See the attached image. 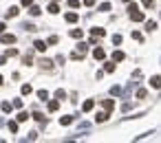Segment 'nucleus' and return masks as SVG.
<instances>
[{
	"instance_id": "nucleus-1",
	"label": "nucleus",
	"mask_w": 161,
	"mask_h": 143,
	"mask_svg": "<svg viewBox=\"0 0 161 143\" xmlns=\"http://www.w3.org/2000/svg\"><path fill=\"white\" fill-rule=\"evenodd\" d=\"M130 20L132 22H143V20H146V15H143L139 9H135V11H130Z\"/></svg>"
},
{
	"instance_id": "nucleus-2",
	"label": "nucleus",
	"mask_w": 161,
	"mask_h": 143,
	"mask_svg": "<svg viewBox=\"0 0 161 143\" xmlns=\"http://www.w3.org/2000/svg\"><path fill=\"white\" fill-rule=\"evenodd\" d=\"M0 42L2 44H16V35H11V33H0Z\"/></svg>"
},
{
	"instance_id": "nucleus-3",
	"label": "nucleus",
	"mask_w": 161,
	"mask_h": 143,
	"mask_svg": "<svg viewBox=\"0 0 161 143\" xmlns=\"http://www.w3.org/2000/svg\"><path fill=\"white\" fill-rule=\"evenodd\" d=\"M47 46H49V44H47V42H42V40H35V42H33V49L40 51V53H44V51H47Z\"/></svg>"
},
{
	"instance_id": "nucleus-4",
	"label": "nucleus",
	"mask_w": 161,
	"mask_h": 143,
	"mask_svg": "<svg viewBox=\"0 0 161 143\" xmlns=\"http://www.w3.org/2000/svg\"><path fill=\"white\" fill-rule=\"evenodd\" d=\"M108 117H110V112H108V110H104V112H97V114H95V121H97V123H104Z\"/></svg>"
},
{
	"instance_id": "nucleus-5",
	"label": "nucleus",
	"mask_w": 161,
	"mask_h": 143,
	"mask_svg": "<svg viewBox=\"0 0 161 143\" xmlns=\"http://www.w3.org/2000/svg\"><path fill=\"white\" fill-rule=\"evenodd\" d=\"M91 35L93 38H104V35H106V31H104L102 27H95V29H91Z\"/></svg>"
},
{
	"instance_id": "nucleus-6",
	"label": "nucleus",
	"mask_w": 161,
	"mask_h": 143,
	"mask_svg": "<svg viewBox=\"0 0 161 143\" xmlns=\"http://www.w3.org/2000/svg\"><path fill=\"white\" fill-rule=\"evenodd\" d=\"M73 114H64V117H60V125H71L73 123Z\"/></svg>"
},
{
	"instance_id": "nucleus-7",
	"label": "nucleus",
	"mask_w": 161,
	"mask_h": 143,
	"mask_svg": "<svg viewBox=\"0 0 161 143\" xmlns=\"http://www.w3.org/2000/svg\"><path fill=\"white\" fill-rule=\"evenodd\" d=\"M40 13H42V9L38 7V4H29V15H33V18H38Z\"/></svg>"
},
{
	"instance_id": "nucleus-8",
	"label": "nucleus",
	"mask_w": 161,
	"mask_h": 143,
	"mask_svg": "<svg viewBox=\"0 0 161 143\" xmlns=\"http://www.w3.org/2000/svg\"><path fill=\"white\" fill-rule=\"evenodd\" d=\"M93 57H95V60H104V57H106V51H104L102 46H97L95 51H93Z\"/></svg>"
},
{
	"instance_id": "nucleus-9",
	"label": "nucleus",
	"mask_w": 161,
	"mask_h": 143,
	"mask_svg": "<svg viewBox=\"0 0 161 143\" xmlns=\"http://www.w3.org/2000/svg\"><path fill=\"white\" fill-rule=\"evenodd\" d=\"M64 20H66V22H71V24H73V22H77V20H80V15H77V13H73V11H69V13L64 15Z\"/></svg>"
},
{
	"instance_id": "nucleus-10",
	"label": "nucleus",
	"mask_w": 161,
	"mask_h": 143,
	"mask_svg": "<svg viewBox=\"0 0 161 143\" xmlns=\"http://www.w3.org/2000/svg\"><path fill=\"white\" fill-rule=\"evenodd\" d=\"M150 86L152 88H161V75H152L150 77Z\"/></svg>"
},
{
	"instance_id": "nucleus-11",
	"label": "nucleus",
	"mask_w": 161,
	"mask_h": 143,
	"mask_svg": "<svg viewBox=\"0 0 161 143\" xmlns=\"http://www.w3.org/2000/svg\"><path fill=\"white\" fill-rule=\"evenodd\" d=\"M38 64H40V68H44V71H51V68H53V62L51 60H40Z\"/></svg>"
},
{
	"instance_id": "nucleus-12",
	"label": "nucleus",
	"mask_w": 161,
	"mask_h": 143,
	"mask_svg": "<svg viewBox=\"0 0 161 143\" xmlns=\"http://www.w3.org/2000/svg\"><path fill=\"white\" fill-rule=\"evenodd\" d=\"M93 108H95V101H93V99H86L84 106H82V110H84V112H91Z\"/></svg>"
},
{
	"instance_id": "nucleus-13",
	"label": "nucleus",
	"mask_w": 161,
	"mask_h": 143,
	"mask_svg": "<svg viewBox=\"0 0 161 143\" xmlns=\"http://www.w3.org/2000/svg\"><path fill=\"white\" fill-rule=\"evenodd\" d=\"M75 51H77V53H80L82 57H84V55H86V51H88V44H86V42H80V44H77V49H75Z\"/></svg>"
},
{
	"instance_id": "nucleus-14",
	"label": "nucleus",
	"mask_w": 161,
	"mask_h": 143,
	"mask_svg": "<svg viewBox=\"0 0 161 143\" xmlns=\"http://www.w3.org/2000/svg\"><path fill=\"white\" fill-rule=\"evenodd\" d=\"M124 60H126L124 51H115V53H113V62H124Z\"/></svg>"
},
{
	"instance_id": "nucleus-15",
	"label": "nucleus",
	"mask_w": 161,
	"mask_h": 143,
	"mask_svg": "<svg viewBox=\"0 0 161 143\" xmlns=\"http://www.w3.org/2000/svg\"><path fill=\"white\" fill-rule=\"evenodd\" d=\"M27 119H29V112H24V110H20V112H18V117H16V121H18V123H24V121H27Z\"/></svg>"
},
{
	"instance_id": "nucleus-16",
	"label": "nucleus",
	"mask_w": 161,
	"mask_h": 143,
	"mask_svg": "<svg viewBox=\"0 0 161 143\" xmlns=\"http://www.w3.org/2000/svg\"><path fill=\"white\" fill-rule=\"evenodd\" d=\"M102 106H104V110H108V112H110V110L115 108V101H113V99H104V101H102Z\"/></svg>"
},
{
	"instance_id": "nucleus-17",
	"label": "nucleus",
	"mask_w": 161,
	"mask_h": 143,
	"mask_svg": "<svg viewBox=\"0 0 161 143\" xmlns=\"http://www.w3.org/2000/svg\"><path fill=\"white\" fill-rule=\"evenodd\" d=\"M82 35H84V31H82V29H71V38L82 40Z\"/></svg>"
},
{
	"instance_id": "nucleus-18",
	"label": "nucleus",
	"mask_w": 161,
	"mask_h": 143,
	"mask_svg": "<svg viewBox=\"0 0 161 143\" xmlns=\"http://www.w3.org/2000/svg\"><path fill=\"white\" fill-rule=\"evenodd\" d=\"M18 13H20V9H18V7H9V11H7V18H16Z\"/></svg>"
},
{
	"instance_id": "nucleus-19",
	"label": "nucleus",
	"mask_w": 161,
	"mask_h": 143,
	"mask_svg": "<svg viewBox=\"0 0 161 143\" xmlns=\"http://www.w3.org/2000/svg\"><path fill=\"white\" fill-rule=\"evenodd\" d=\"M0 108H2V112H11V110H13V104H9V101H2V104H0Z\"/></svg>"
},
{
	"instance_id": "nucleus-20",
	"label": "nucleus",
	"mask_w": 161,
	"mask_h": 143,
	"mask_svg": "<svg viewBox=\"0 0 161 143\" xmlns=\"http://www.w3.org/2000/svg\"><path fill=\"white\" fill-rule=\"evenodd\" d=\"M58 108H60V101H58V99H55V101H49V112H55Z\"/></svg>"
},
{
	"instance_id": "nucleus-21",
	"label": "nucleus",
	"mask_w": 161,
	"mask_h": 143,
	"mask_svg": "<svg viewBox=\"0 0 161 143\" xmlns=\"http://www.w3.org/2000/svg\"><path fill=\"white\" fill-rule=\"evenodd\" d=\"M49 13H60V7H58V2H51V4H49Z\"/></svg>"
},
{
	"instance_id": "nucleus-22",
	"label": "nucleus",
	"mask_w": 161,
	"mask_h": 143,
	"mask_svg": "<svg viewBox=\"0 0 161 143\" xmlns=\"http://www.w3.org/2000/svg\"><path fill=\"white\" fill-rule=\"evenodd\" d=\"M157 29V22L154 20H146V31H154Z\"/></svg>"
},
{
	"instance_id": "nucleus-23",
	"label": "nucleus",
	"mask_w": 161,
	"mask_h": 143,
	"mask_svg": "<svg viewBox=\"0 0 161 143\" xmlns=\"http://www.w3.org/2000/svg\"><path fill=\"white\" fill-rule=\"evenodd\" d=\"M33 119H35V121H40V123H44V121H47V117H44L42 112H33Z\"/></svg>"
},
{
	"instance_id": "nucleus-24",
	"label": "nucleus",
	"mask_w": 161,
	"mask_h": 143,
	"mask_svg": "<svg viewBox=\"0 0 161 143\" xmlns=\"http://www.w3.org/2000/svg\"><path fill=\"white\" fill-rule=\"evenodd\" d=\"M146 97H148V90H146V88H139V90H137V99H146Z\"/></svg>"
},
{
	"instance_id": "nucleus-25",
	"label": "nucleus",
	"mask_w": 161,
	"mask_h": 143,
	"mask_svg": "<svg viewBox=\"0 0 161 143\" xmlns=\"http://www.w3.org/2000/svg\"><path fill=\"white\" fill-rule=\"evenodd\" d=\"M38 99H40V101H47V99H49V93H47V90H38Z\"/></svg>"
},
{
	"instance_id": "nucleus-26",
	"label": "nucleus",
	"mask_w": 161,
	"mask_h": 143,
	"mask_svg": "<svg viewBox=\"0 0 161 143\" xmlns=\"http://www.w3.org/2000/svg\"><path fill=\"white\" fill-rule=\"evenodd\" d=\"M64 97H66V93H64L62 88H60V90H55V99H58V101H62Z\"/></svg>"
},
{
	"instance_id": "nucleus-27",
	"label": "nucleus",
	"mask_w": 161,
	"mask_h": 143,
	"mask_svg": "<svg viewBox=\"0 0 161 143\" xmlns=\"http://www.w3.org/2000/svg\"><path fill=\"white\" fill-rule=\"evenodd\" d=\"M9 132H18V121H9Z\"/></svg>"
},
{
	"instance_id": "nucleus-28",
	"label": "nucleus",
	"mask_w": 161,
	"mask_h": 143,
	"mask_svg": "<svg viewBox=\"0 0 161 143\" xmlns=\"http://www.w3.org/2000/svg\"><path fill=\"white\" fill-rule=\"evenodd\" d=\"M22 62H24L27 66H31V64H33V57H31V53H27L24 57H22Z\"/></svg>"
},
{
	"instance_id": "nucleus-29",
	"label": "nucleus",
	"mask_w": 161,
	"mask_h": 143,
	"mask_svg": "<svg viewBox=\"0 0 161 143\" xmlns=\"http://www.w3.org/2000/svg\"><path fill=\"white\" fill-rule=\"evenodd\" d=\"M110 95H113V97L121 95V86H113V88H110Z\"/></svg>"
},
{
	"instance_id": "nucleus-30",
	"label": "nucleus",
	"mask_w": 161,
	"mask_h": 143,
	"mask_svg": "<svg viewBox=\"0 0 161 143\" xmlns=\"http://www.w3.org/2000/svg\"><path fill=\"white\" fill-rule=\"evenodd\" d=\"M99 11H102V13L110 11V2H102V4H99Z\"/></svg>"
},
{
	"instance_id": "nucleus-31",
	"label": "nucleus",
	"mask_w": 161,
	"mask_h": 143,
	"mask_svg": "<svg viewBox=\"0 0 161 143\" xmlns=\"http://www.w3.org/2000/svg\"><path fill=\"white\" fill-rule=\"evenodd\" d=\"M20 90H22V95H31V90H33V88H31L29 84H24V86H22Z\"/></svg>"
},
{
	"instance_id": "nucleus-32",
	"label": "nucleus",
	"mask_w": 161,
	"mask_h": 143,
	"mask_svg": "<svg viewBox=\"0 0 161 143\" xmlns=\"http://www.w3.org/2000/svg\"><path fill=\"white\" fill-rule=\"evenodd\" d=\"M104 71H106V73H113V71H115V64H113V62H106V66H104Z\"/></svg>"
},
{
	"instance_id": "nucleus-33",
	"label": "nucleus",
	"mask_w": 161,
	"mask_h": 143,
	"mask_svg": "<svg viewBox=\"0 0 161 143\" xmlns=\"http://www.w3.org/2000/svg\"><path fill=\"white\" fill-rule=\"evenodd\" d=\"M132 40H137V42H141V40H143V35H141L139 31H132Z\"/></svg>"
},
{
	"instance_id": "nucleus-34",
	"label": "nucleus",
	"mask_w": 161,
	"mask_h": 143,
	"mask_svg": "<svg viewBox=\"0 0 161 143\" xmlns=\"http://www.w3.org/2000/svg\"><path fill=\"white\" fill-rule=\"evenodd\" d=\"M58 42H60V38H58V35H51V38L47 40V44H58Z\"/></svg>"
},
{
	"instance_id": "nucleus-35",
	"label": "nucleus",
	"mask_w": 161,
	"mask_h": 143,
	"mask_svg": "<svg viewBox=\"0 0 161 143\" xmlns=\"http://www.w3.org/2000/svg\"><path fill=\"white\" fill-rule=\"evenodd\" d=\"M4 55H7V57H16V55H18V49H9Z\"/></svg>"
},
{
	"instance_id": "nucleus-36",
	"label": "nucleus",
	"mask_w": 161,
	"mask_h": 143,
	"mask_svg": "<svg viewBox=\"0 0 161 143\" xmlns=\"http://www.w3.org/2000/svg\"><path fill=\"white\" fill-rule=\"evenodd\" d=\"M113 44H117V46L121 44V35H119V33H115V35H113Z\"/></svg>"
},
{
	"instance_id": "nucleus-37",
	"label": "nucleus",
	"mask_w": 161,
	"mask_h": 143,
	"mask_svg": "<svg viewBox=\"0 0 161 143\" xmlns=\"http://www.w3.org/2000/svg\"><path fill=\"white\" fill-rule=\"evenodd\" d=\"M69 7L71 9H77V7H80V0H69Z\"/></svg>"
},
{
	"instance_id": "nucleus-38",
	"label": "nucleus",
	"mask_w": 161,
	"mask_h": 143,
	"mask_svg": "<svg viewBox=\"0 0 161 143\" xmlns=\"http://www.w3.org/2000/svg\"><path fill=\"white\" fill-rule=\"evenodd\" d=\"M143 7H146V9H152L154 2H152V0H143Z\"/></svg>"
},
{
	"instance_id": "nucleus-39",
	"label": "nucleus",
	"mask_w": 161,
	"mask_h": 143,
	"mask_svg": "<svg viewBox=\"0 0 161 143\" xmlns=\"http://www.w3.org/2000/svg\"><path fill=\"white\" fill-rule=\"evenodd\" d=\"M22 104H24L22 99H13V108H22Z\"/></svg>"
},
{
	"instance_id": "nucleus-40",
	"label": "nucleus",
	"mask_w": 161,
	"mask_h": 143,
	"mask_svg": "<svg viewBox=\"0 0 161 143\" xmlns=\"http://www.w3.org/2000/svg\"><path fill=\"white\" fill-rule=\"evenodd\" d=\"M7 60H9L7 55H0V66H4V64H7Z\"/></svg>"
},
{
	"instance_id": "nucleus-41",
	"label": "nucleus",
	"mask_w": 161,
	"mask_h": 143,
	"mask_svg": "<svg viewBox=\"0 0 161 143\" xmlns=\"http://www.w3.org/2000/svg\"><path fill=\"white\" fill-rule=\"evenodd\" d=\"M24 29H27V31H35V24H31V22H29V24H24Z\"/></svg>"
},
{
	"instance_id": "nucleus-42",
	"label": "nucleus",
	"mask_w": 161,
	"mask_h": 143,
	"mask_svg": "<svg viewBox=\"0 0 161 143\" xmlns=\"http://www.w3.org/2000/svg\"><path fill=\"white\" fill-rule=\"evenodd\" d=\"M84 4L86 7H95V0H84Z\"/></svg>"
},
{
	"instance_id": "nucleus-43",
	"label": "nucleus",
	"mask_w": 161,
	"mask_h": 143,
	"mask_svg": "<svg viewBox=\"0 0 161 143\" xmlns=\"http://www.w3.org/2000/svg\"><path fill=\"white\" fill-rule=\"evenodd\" d=\"M22 4H24V7H29V4H33V0H20Z\"/></svg>"
},
{
	"instance_id": "nucleus-44",
	"label": "nucleus",
	"mask_w": 161,
	"mask_h": 143,
	"mask_svg": "<svg viewBox=\"0 0 161 143\" xmlns=\"http://www.w3.org/2000/svg\"><path fill=\"white\" fill-rule=\"evenodd\" d=\"M4 29H7V24H4V22H0V33H4Z\"/></svg>"
},
{
	"instance_id": "nucleus-45",
	"label": "nucleus",
	"mask_w": 161,
	"mask_h": 143,
	"mask_svg": "<svg viewBox=\"0 0 161 143\" xmlns=\"http://www.w3.org/2000/svg\"><path fill=\"white\" fill-rule=\"evenodd\" d=\"M2 82H4V77H2V75H0V86H2Z\"/></svg>"
},
{
	"instance_id": "nucleus-46",
	"label": "nucleus",
	"mask_w": 161,
	"mask_h": 143,
	"mask_svg": "<svg viewBox=\"0 0 161 143\" xmlns=\"http://www.w3.org/2000/svg\"><path fill=\"white\" fill-rule=\"evenodd\" d=\"M124 2H132V0H124Z\"/></svg>"
},
{
	"instance_id": "nucleus-47",
	"label": "nucleus",
	"mask_w": 161,
	"mask_h": 143,
	"mask_svg": "<svg viewBox=\"0 0 161 143\" xmlns=\"http://www.w3.org/2000/svg\"><path fill=\"white\" fill-rule=\"evenodd\" d=\"M53 2H58V0H53Z\"/></svg>"
}]
</instances>
